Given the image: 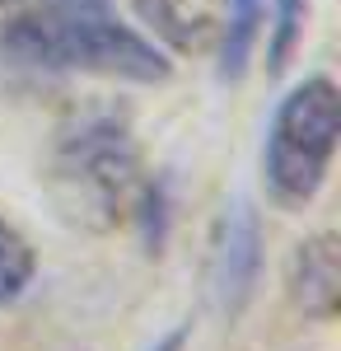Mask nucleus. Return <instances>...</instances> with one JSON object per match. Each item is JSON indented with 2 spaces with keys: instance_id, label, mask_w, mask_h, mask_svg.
<instances>
[{
  "instance_id": "1",
  "label": "nucleus",
  "mask_w": 341,
  "mask_h": 351,
  "mask_svg": "<svg viewBox=\"0 0 341 351\" xmlns=\"http://www.w3.org/2000/svg\"><path fill=\"white\" fill-rule=\"evenodd\" d=\"M0 56H10L14 66L66 75L131 84L168 80V56L103 0H42L38 10L0 19Z\"/></svg>"
},
{
  "instance_id": "2",
  "label": "nucleus",
  "mask_w": 341,
  "mask_h": 351,
  "mask_svg": "<svg viewBox=\"0 0 341 351\" xmlns=\"http://www.w3.org/2000/svg\"><path fill=\"white\" fill-rule=\"evenodd\" d=\"M341 132V94L327 75H309L276 104L262 141V183L281 206L314 202Z\"/></svg>"
},
{
  "instance_id": "4",
  "label": "nucleus",
  "mask_w": 341,
  "mask_h": 351,
  "mask_svg": "<svg viewBox=\"0 0 341 351\" xmlns=\"http://www.w3.org/2000/svg\"><path fill=\"white\" fill-rule=\"evenodd\" d=\"M290 286H294V300H299L309 314H318V319L332 314V304H337V286H341L337 239H332V234H318V239L299 243Z\"/></svg>"
},
{
  "instance_id": "6",
  "label": "nucleus",
  "mask_w": 341,
  "mask_h": 351,
  "mask_svg": "<svg viewBox=\"0 0 341 351\" xmlns=\"http://www.w3.org/2000/svg\"><path fill=\"white\" fill-rule=\"evenodd\" d=\"M33 271H38V258H33L28 239L0 220V304H14L24 295L33 286Z\"/></svg>"
},
{
  "instance_id": "5",
  "label": "nucleus",
  "mask_w": 341,
  "mask_h": 351,
  "mask_svg": "<svg viewBox=\"0 0 341 351\" xmlns=\"http://www.w3.org/2000/svg\"><path fill=\"white\" fill-rule=\"evenodd\" d=\"M262 14H266V0H229L225 5V43H220V75L225 80H238L248 71Z\"/></svg>"
},
{
  "instance_id": "7",
  "label": "nucleus",
  "mask_w": 341,
  "mask_h": 351,
  "mask_svg": "<svg viewBox=\"0 0 341 351\" xmlns=\"http://www.w3.org/2000/svg\"><path fill=\"white\" fill-rule=\"evenodd\" d=\"M299 38H304V0H271V43H266L271 71H281L290 61Z\"/></svg>"
},
{
  "instance_id": "3",
  "label": "nucleus",
  "mask_w": 341,
  "mask_h": 351,
  "mask_svg": "<svg viewBox=\"0 0 341 351\" xmlns=\"http://www.w3.org/2000/svg\"><path fill=\"white\" fill-rule=\"evenodd\" d=\"M257 267H262V225L248 202H234L225 220H220V239H215V267H210V286L220 309L234 314L257 286Z\"/></svg>"
}]
</instances>
